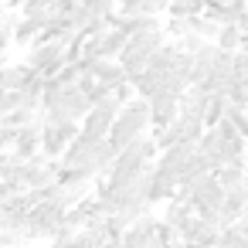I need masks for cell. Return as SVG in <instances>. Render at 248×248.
I'll return each instance as SVG.
<instances>
[{
  "label": "cell",
  "mask_w": 248,
  "mask_h": 248,
  "mask_svg": "<svg viewBox=\"0 0 248 248\" xmlns=\"http://www.w3.org/2000/svg\"><path fill=\"white\" fill-rule=\"evenodd\" d=\"M14 109H21V92L14 89V92H0V119H4L7 112H14Z\"/></svg>",
  "instance_id": "obj_22"
},
{
  "label": "cell",
  "mask_w": 248,
  "mask_h": 248,
  "mask_svg": "<svg viewBox=\"0 0 248 248\" xmlns=\"http://www.w3.org/2000/svg\"><path fill=\"white\" fill-rule=\"evenodd\" d=\"M177 45H180L184 51H190V55H194V51H197V48L204 45V38H201V34H194V31H187V34H184V38H180Z\"/></svg>",
  "instance_id": "obj_26"
},
{
  "label": "cell",
  "mask_w": 248,
  "mask_h": 248,
  "mask_svg": "<svg viewBox=\"0 0 248 248\" xmlns=\"http://www.w3.org/2000/svg\"><path fill=\"white\" fill-rule=\"evenodd\" d=\"M245 207H248V201H245V184H241V187H228V190H224V201H221V228L238 224L241 214H245Z\"/></svg>",
  "instance_id": "obj_8"
},
{
  "label": "cell",
  "mask_w": 248,
  "mask_h": 248,
  "mask_svg": "<svg viewBox=\"0 0 248 248\" xmlns=\"http://www.w3.org/2000/svg\"><path fill=\"white\" fill-rule=\"evenodd\" d=\"M17 163H24V160H17V153H14V150H0V180L11 177V173L17 170Z\"/></svg>",
  "instance_id": "obj_20"
},
{
  "label": "cell",
  "mask_w": 248,
  "mask_h": 248,
  "mask_svg": "<svg viewBox=\"0 0 248 248\" xmlns=\"http://www.w3.org/2000/svg\"><path fill=\"white\" fill-rule=\"evenodd\" d=\"M224 99H228L231 106H241V109H245V85L231 78V82L224 85Z\"/></svg>",
  "instance_id": "obj_23"
},
{
  "label": "cell",
  "mask_w": 248,
  "mask_h": 248,
  "mask_svg": "<svg viewBox=\"0 0 248 248\" xmlns=\"http://www.w3.org/2000/svg\"><path fill=\"white\" fill-rule=\"evenodd\" d=\"M14 24H17V17L11 11L0 14V55H7V45H14Z\"/></svg>",
  "instance_id": "obj_18"
},
{
  "label": "cell",
  "mask_w": 248,
  "mask_h": 248,
  "mask_svg": "<svg viewBox=\"0 0 248 248\" xmlns=\"http://www.w3.org/2000/svg\"><path fill=\"white\" fill-rule=\"evenodd\" d=\"M24 65H28L34 75H41V78H55V75L62 72V65H65V45H58V41L31 45L28 55H24Z\"/></svg>",
  "instance_id": "obj_3"
},
{
  "label": "cell",
  "mask_w": 248,
  "mask_h": 248,
  "mask_svg": "<svg viewBox=\"0 0 248 248\" xmlns=\"http://www.w3.org/2000/svg\"><path fill=\"white\" fill-rule=\"evenodd\" d=\"M245 109H248V85H245Z\"/></svg>",
  "instance_id": "obj_33"
},
{
  "label": "cell",
  "mask_w": 248,
  "mask_h": 248,
  "mask_svg": "<svg viewBox=\"0 0 248 248\" xmlns=\"http://www.w3.org/2000/svg\"><path fill=\"white\" fill-rule=\"evenodd\" d=\"M234 82L248 85V51H234Z\"/></svg>",
  "instance_id": "obj_24"
},
{
  "label": "cell",
  "mask_w": 248,
  "mask_h": 248,
  "mask_svg": "<svg viewBox=\"0 0 248 248\" xmlns=\"http://www.w3.org/2000/svg\"><path fill=\"white\" fill-rule=\"evenodd\" d=\"M11 194H14V190H11V187H7L4 180H0V207H7V201H11Z\"/></svg>",
  "instance_id": "obj_29"
},
{
  "label": "cell",
  "mask_w": 248,
  "mask_h": 248,
  "mask_svg": "<svg viewBox=\"0 0 248 248\" xmlns=\"http://www.w3.org/2000/svg\"><path fill=\"white\" fill-rule=\"evenodd\" d=\"M214 45L224 48V51H241V31H238V24H221Z\"/></svg>",
  "instance_id": "obj_15"
},
{
  "label": "cell",
  "mask_w": 248,
  "mask_h": 248,
  "mask_svg": "<svg viewBox=\"0 0 248 248\" xmlns=\"http://www.w3.org/2000/svg\"><path fill=\"white\" fill-rule=\"evenodd\" d=\"M119 102L109 95V99H102L99 106H92L89 112H85V119H82V133H89V136H99V140H106L109 136V129H112V123H116V116H119Z\"/></svg>",
  "instance_id": "obj_4"
},
{
  "label": "cell",
  "mask_w": 248,
  "mask_h": 248,
  "mask_svg": "<svg viewBox=\"0 0 248 248\" xmlns=\"http://www.w3.org/2000/svg\"><path fill=\"white\" fill-rule=\"evenodd\" d=\"M112 99H116L119 106H126L129 99H136V89H133V82H129V78L116 82V85H112Z\"/></svg>",
  "instance_id": "obj_21"
},
{
  "label": "cell",
  "mask_w": 248,
  "mask_h": 248,
  "mask_svg": "<svg viewBox=\"0 0 248 248\" xmlns=\"http://www.w3.org/2000/svg\"><path fill=\"white\" fill-rule=\"evenodd\" d=\"M245 153H248V136H245Z\"/></svg>",
  "instance_id": "obj_35"
},
{
  "label": "cell",
  "mask_w": 248,
  "mask_h": 248,
  "mask_svg": "<svg viewBox=\"0 0 248 248\" xmlns=\"http://www.w3.org/2000/svg\"><path fill=\"white\" fill-rule=\"evenodd\" d=\"M238 31H241V34H248V7H245V11H241V17H238Z\"/></svg>",
  "instance_id": "obj_31"
},
{
  "label": "cell",
  "mask_w": 248,
  "mask_h": 248,
  "mask_svg": "<svg viewBox=\"0 0 248 248\" xmlns=\"http://www.w3.org/2000/svg\"><path fill=\"white\" fill-rule=\"evenodd\" d=\"M173 248H211V245H204V241H173Z\"/></svg>",
  "instance_id": "obj_30"
},
{
  "label": "cell",
  "mask_w": 248,
  "mask_h": 248,
  "mask_svg": "<svg viewBox=\"0 0 248 248\" xmlns=\"http://www.w3.org/2000/svg\"><path fill=\"white\" fill-rule=\"evenodd\" d=\"M224 112H228V99H224V92H214V95H207L204 126H217V123L224 119Z\"/></svg>",
  "instance_id": "obj_13"
},
{
  "label": "cell",
  "mask_w": 248,
  "mask_h": 248,
  "mask_svg": "<svg viewBox=\"0 0 248 248\" xmlns=\"http://www.w3.org/2000/svg\"><path fill=\"white\" fill-rule=\"evenodd\" d=\"M31 78V68L21 62V65H0V92H14L21 89L24 82Z\"/></svg>",
  "instance_id": "obj_11"
},
{
  "label": "cell",
  "mask_w": 248,
  "mask_h": 248,
  "mask_svg": "<svg viewBox=\"0 0 248 248\" xmlns=\"http://www.w3.org/2000/svg\"><path fill=\"white\" fill-rule=\"evenodd\" d=\"M150 129V102L146 99H129L123 109H119V116H116V123H112V129H109V140H112V146H126L129 140H136V136H143Z\"/></svg>",
  "instance_id": "obj_1"
},
{
  "label": "cell",
  "mask_w": 248,
  "mask_h": 248,
  "mask_svg": "<svg viewBox=\"0 0 248 248\" xmlns=\"http://www.w3.org/2000/svg\"><path fill=\"white\" fill-rule=\"evenodd\" d=\"M170 0H140V11L143 14H167Z\"/></svg>",
  "instance_id": "obj_25"
},
{
  "label": "cell",
  "mask_w": 248,
  "mask_h": 248,
  "mask_svg": "<svg viewBox=\"0 0 248 248\" xmlns=\"http://www.w3.org/2000/svg\"><path fill=\"white\" fill-rule=\"evenodd\" d=\"M116 11H119L123 17H129V14H143V11H140V0H116Z\"/></svg>",
  "instance_id": "obj_27"
},
{
  "label": "cell",
  "mask_w": 248,
  "mask_h": 248,
  "mask_svg": "<svg viewBox=\"0 0 248 248\" xmlns=\"http://www.w3.org/2000/svg\"><path fill=\"white\" fill-rule=\"evenodd\" d=\"M214 177H217V184L228 190V187H241L245 184V167L241 163H228V167H221V170H214Z\"/></svg>",
  "instance_id": "obj_16"
},
{
  "label": "cell",
  "mask_w": 248,
  "mask_h": 248,
  "mask_svg": "<svg viewBox=\"0 0 248 248\" xmlns=\"http://www.w3.org/2000/svg\"><path fill=\"white\" fill-rule=\"evenodd\" d=\"M38 31H41V24H38V21H31V17H17V24H14V45L31 48V45H34V38H38Z\"/></svg>",
  "instance_id": "obj_12"
},
{
  "label": "cell",
  "mask_w": 248,
  "mask_h": 248,
  "mask_svg": "<svg viewBox=\"0 0 248 248\" xmlns=\"http://www.w3.org/2000/svg\"><path fill=\"white\" fill-rule=\"evenodd\" d=\"M146 102H150V126L153 129H167L170 123H177V116H180V99L177 95L160 92V95H153Z\"/></svg>",
  "instance_id": "obj_6"
},
{
  "label": "cell",
  "mask_w": 248,
  "mask_h": 248,
  "mask_svg": "<svg viewBox=\"0 0 248 248\" xmlns=\"http://www.w3.org/2000/svg\"><path fill=\"white\" fill-rule=\"evenodd\" d=\"M38 116H41V112H31V109H14V112H7L0 123H4L7 129H24V126H31Z\"/></svg>",
  "instance_id": "obj_17"
},
{
  "label": "cell",
  "mask_w": 248,
  "mask_h": 248,
  "mask_svg": "<svg viewBox=\"0 0 248 248\" xmlns=\"http://www.w3.org/2000/svg\"><path fill=\"white\" fill-rule=\"evenodd\" d=\"M167 41V34H163V28H156V31H143V34H133L129 41H126V48L119 51V65H123V72H126V78H133V75H140V72H146V65H150V58H153V51L160 48Z\"/></svg>",
  "instance_id": "obj_2"
},
{
  "label": "cell",
  "mask_w": 248,
  "mask_h": 248,
  "mask_svg": "<svg viewBox=\"0 0 248 248\" xmlns=\"http://www.w3.org/2000/svg\"><path fill=\"white\" fill-rule=\"evenodd\" d=\"M14 136H17V129H7L4 123H0V150H11V143H14Z\"/></svg>",
  "instance_id": "obj_28"
},
{
  "label": "cell",
  "mask_w": 248,
  "mask_h": 248,
  "mask_svg": "<svg viewBox=\"0 0 248 248\" xmlns=\"http://www.w3.org/2000/svg\"><path fill=\"white\" fill-rule=\"evenodd\" d=\"M11 150L17 153V160H31L34 153H41V116H38L31 126L17 129V136H14V143H11Z\"/></svg>",
  "instance_id": "obj_7"
},
{
  "label": "cell",
  "mask_w": 248,
  "mask_h": 248,
  "mask_svg": "<svg viewBox=\"0 0 248 248\" xmlns=\"http://www.w3.org/2000/svg\"><path fill=\"white\" fill-rule=\"evenodd\" d=\"M116 14H119V11H116ZM116 28H123V31L133 38V34H143V31H156V28H163V24H160V14H129V17L119 14V24H116Z\"/></svg>",
  "instance_id": "obj_9"
},
{
  "label": "cell",
  "mask_w": 248,
  "mask_h": 248,
  "mask_svg": "<svg viewBox=\"0 0 248 248\" xmlns=\"http://www.w3.org/2000/svg\"><path fill=\"white\" fill-rule=\"evenodd\" d=\"M82 7L92 14V17H106L116 11V0H82Z\"/></svg>",
  "instance_id": "obj_19"
},
{
  "label": "cell",
  "mask_w": 248,
  "mask_h": 248,
  "mask_svg": "<svg viewBox=\"0 0 248 248\" xmlns=\"http://www.w3.org/2000/svg\"><path fill=\"white\" fill-rule=\"evenodd\" d=\"M214 248H228V245H224V241H221V245H214Z\"/></svg>",
  "instance_id": "obj_34"
},
{
  "label": "cell",
  "mask_w": 248,
  "mask_h": 248,
  "mask_svg": "<svg viewBox=\"0 0 248 248\" xmlns=\"http://www.w3.org/2000/svg\"><path fill=\"white\" fill-rule=\"evenodd\" d=\"M95 217H102V211H99L95 197H82V201H78V204H75V207L65 214V221H68V224H75L78 231H82L85 224H92Z\"/></svg>",
  "instance_id": "obj_10"
},
{
  "label": "cell",
  "mask_w": 248,
  "mask_h": 248,
  "mask_svg": "<svg viewBox=\"0 0 248 248\" xmlns=\"http://www.w3.org/2000/svg\"><path fill=\"white\" fill-rule=\"evenodd\" d=\"M245 201H248V160H245Z\"/></svg>",
  "instance_id": "obj_32"
},
{
  "label": "cell",
  "mask_w": 248,
  "mask_h": 248,
  "mask_svg": "<svg viewBox=\"0 0 248 248\" xmlns=\"http://www.w3.org/2000/svg\"><path fill=\"white\" fill-rule=\"evenodd\" d=\"M204 14V0H170L167 17H197Z\"/></svg>",
  "instance_id": "obj_14"
},
{
  "label": "cell",
  "mask_w": 248,
  "mask_h": 248,
  "mask_svg": "<svg viewBox=\"0 0 248 248\" xmlns=\"http://www.w3.org/2000/svg\"><path fill=\"white\" fill-rule=\"evenodd\" d=\"M211 4H224V0H211Z\"/></svg>",
  "instance_id": "obj_36"
},
{
  "label": "cell",
  "mask_w": 248,
  "mask_h": 248,
  "mask_svg": "<svg viewBox=\"0 0 248 248\" xmlns=\"http://www.w3.org/2000/svg\"><path fill=\"white\" fill-rule=\"evenodd\" d=\"M177 194V173L173 170H160L156 163H153V170H150V180H146V204L153 207V204H163V201H170Z\"/></svg>",
  "instance_id": "obj_5"
}]
</instances>
